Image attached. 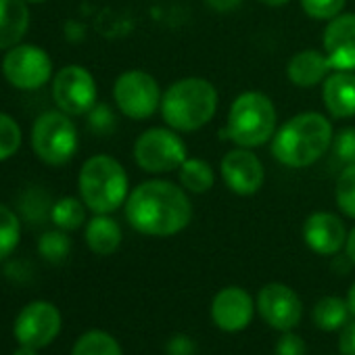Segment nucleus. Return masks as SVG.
<instances>
[{
    "label": "nucleus",
    "instance_id": "obj_1",
    "mask_svg": "<svg viewBox=\"0 0 355 355\" xmlns=\"http://www.w3.org/2000/svg\"><path fill=\"white\" fill-rule=\"evenodd\" d=\"M128 224L144 236H173L193 220L189 193L169 180H146L130 191L125 201Z\"/></svg>",
    "mask_w": 355,
    "mask_h": 355
},
{
    "label": "nucleus",
    "instance_id": "obj_2",
    "mask_svg": "<svg viewBox=\"0 0 355 355\" xmlns=\"http://www.w3.org/2000/svg\"><path fill=\"white\" fill-rule=\"evenodd\" d=\"M334 128L318 111H303L282 123L270 140L272 155L278 163L303 169L313 165L332 146Z\"/></svg>",
    "mask_w": 355,
    "mask_h": 355
},
{
    "label": "nucleus",
    "instance_id": "obj_3",
    "mask_svg": "<svg viewBox=\"0 0 355 355\" xmlns=\"http://www.w3.org/2000/svg\"><path fill=\"white\" fill-rule=\"evenodd\" d=\"M218 90L205 78H182L161 96V117L175 132H197L218 113Z\"/></svg>",
    "mask_w": 355,
    "mask_h": 355
},
{
    "label": "nucleus",
    "instance_id": "obj_4",
    "mask_svg": "<svg viewBox=\"0 0 355 355\" xmlns=\"http://www.w3.org/2000/svg\"><path fill=\"white\" fill-rule=\"evenodd\" d=\"M80 199L92 214H113L125 205L130 180L123 165L111 155H94L84 161L78 175Z\"/></svg>",
    "mask_w": 355,
    "mask_h": 355
},
{
    "label": "nucleus",
    "instance_id": "obj_5",
    "mask_svg": "<svg viewBox=\"0 0 355 355\" xmlns=\"http://www.w3.org/2000/svg\"><path fill=\"white\" fill-rule=\"evenodd\" d=\"M276 119L278 113L272 98L263 92L247 90L232 101L222 136L236 146L257 148L276 134Z\"/></svg>",
    "mask_w": 355,
    "mask_h": 355
},
{
    "label": "nucleus",
    "instance_id": "obj_6",
    "mask_svg": "<svg viewBox=\"0 0 355 355\" xmlns=\"http://www.w3.org/2000/svg\"><path fill=\"white\" fill-rule=\"evenodd\" d=\"M71 115L59 111L42 113L32 128V148L46 165H65L78 150V128L69 119Z\"/></svg>",
    "mask_w": 355,
    "mask_h": 355
},
{
    "label": "nucleus",
    "instance_id": "obj_7",
    "mask_svg": "<svg viewBox=\"0 0 355 355\" xmlns=\"http://www.w3.org/2000/svg\"><path fill=\"white\" fill-rule=\"evenodd\" d=\"M189 148L180 132L167 128H148L134 142V161L146 173H169L180 169Z\"/></svg>",
    "mask_w": 355,
    "mask_h": 355
},
{
    "label": "nucleus",
    "instance_id": "obj_8",
    "mask_svg": "<svg viewBox=\"0 0 355 355\" xmlns=\"http://www.w3.org/2000/svg\"><path fill=\"white\" fill-rule=\"evenodd\" d=\"M161 96L159 82L144 69L123 71L113 84V101L117 109L134 121L153 117L161 107Z\"/></svg>",
    "mask_w": 355,
    "mask_h": 355
},
{
    "label": "nucleus",
    "instance_id": "obj_9",
    "mask_svg": "<svg viewBox=\"0 0 355 355\" xmlns=\"http://www.w3.org/2000/svg\"><path fill=\"white\" fill-rule=\"evenodd\" d=\"M3 76L17 90H38L51 80L53 61L36 44H17L3 59Z\"/></svg>",
    "mask_w": 355,
    "mask_h": 355
},
{
    "label": "nucleus",
    "instance_id": "obj_10",
    "mask_svg": "<svg viewBox=\"0 0 355 355\" xmlns=\"http://www.w3.org/2000/svg\"><path fill=\"white\" fill-rule=\"evenodd\" d=\"M96 80L82 65H65L53 78V98L67 115H86L96 105Z\"/></svg>",
    "mask_w": 355,
    "mask_h": 355
},
{
    "label": "nucleus",
    "instance_id": "obj_11",
    "mask_svg": "<svg viewBox=\"0 0 355 355\" xmlns=\"http://www.w3.org/2000/svg\"><path fill=\"white\" fill-rule=\"evenodd\" d=\"M61 311L49 301H32L26 305L13 326L19 345H30L42 349L51 345L61 332Z\"/></svg>",
    "mask_w": 355,
    "mask_h": 355
},
{
    "label": "nucleus",
    "instance_id": "obj_12",
    "mask_svg": "<svg viewBox=\"0 0 355 355\" xmlns=\"http://www.w3.org/2000/svg\"><path fill=\"white\" fill-rule=\"evenodd\" d=\"M222 180L230 193L239 197H251L261 191L266 182V167L253 148L236 146L222 157L220 163Z\"/></svg>",
    "mask_w": 355,
    "mask_h": 355
},
{
    "label": "nucleus",
    "instance_id": "obj_13",
    "mask_svg": "<svg viewBox=\"0 0 355 355\" xmlns=\"http://www.w3.org/2000/svg\"><path fill=\"white\" fill-rule=\"evenodd\" d=\"M257 311L266 324L280 332H286L301 322L303 303L291 286L270 282L257 295Z\"/></svg>",
    "mask_w": 355,
    "mask_h": 355
},
{
    "label": "nucleus",
    "instance_id": "obj_14",
    "mask_svg": "<svg viewBox=\"0 0 355 355\" xmlns=\"http://www.w3.org/2000/svg\"><path fill=\"white\" fill-rule=\"evenodd\" d=\"M214 324L224 332H241L253 320V299L241 286L222 288L211 301Z\"/></svg>",
    "mask_w": 355,
    "mask_h": 355
},
{
    "label": "nucleus",
    "instance_id": "obj_15",
    "mask_svg": "<svg viewBox=\"0 0 355 355\" xmlns=\"http://www.w3.org/2000/svg\"><path fill=\"white\" fill-rule=\"evenodd\" d=\"M347 234L349 232L345 230L343 220L330 211H313L303 224L305 245L324 257L336 255L340 249H345Z\"/></svg>",
    "mask_w": 355,
    "mask_h": 355
},
{
    "label": "nucleus",
    "instance_id": "obj_16",
    "mask_svg": "<svg viewBox=\"0 0 355 355\" xmlns=\"http://www.w3.org/2000/svg\"><path fill=\"white\" fill-rule=\"evenodd\" d=\"M322 44L334 69L355 71V13H340L330 19Z\"/></svg>",
    "mask_w": 355,
    "mask_h": 355
},
{
    "label": "nucleus",
    "instance_id": "obj_17",
    "mask_svg": "<svg viewBox=\"0 0 355 355\" xmlns=\"http://www.w3.org/2000/svg\"><path fill=\"white\" fill-rule=\"evenodd\" d=\"M322 101L330 117H355V71L334 69L322 84Z\"/></svg>",
    "mask_w": 355,
    "mask_h": 355
},
{
    "label": "nucleus",
    "instance_id": "obj_18",
    "mask_svg": "<svg viewBox=\"0 0 355 355\" xmlns=\"http://www.w3.org/2000/svg\"><path fill=\"white\" fill-rule=\"evenodd\" d=\"M334 71L326 53L315 49L299 51L291 57L286 65V76L297 88H315L324 84V80Z\"/></svg>",
    "mask_w": 355,
    "mask_h": 355
},
{
    "label": "nucleus",
    "instance_id": "obj_19",
    "mask_svg": "<svg viewBox=\"0 0 355 355\" xmlns=\"http://www.w3.org/2000/svg\"><path fill=\"white\" fill-rule=\"evenodd\" d=\"M30 28V9L26 0H0V51L21 42Z\"/></svg>",
    "mask_w": 355,
    "mask_h": 355
},
{
    "label": "nucleus",
    "instance_id": "obj_20",
    "mask_svg": "<svg viewBox=\"0 0 355 355\" xmlns=\"http://www.w3.org/2000/svg\"><path fill=\"white\" fill-rule=\"evenodd\" d=\"M86 245L96 255H113L121 245V228L109 214H94L86 224Z\"/></svg>",
    "mask_w": 355,
    "mask_h": 355
},
{
    "label": "nucleus",
    "instance_id": "obj_21",
    "mask_svg": "<svg viewBox=\"0 0 355 355\" xmlns=\"http://www.w3.org/2000/svg\"><path fill=\"white\" fill-rule=\"evenodd\" d=\"M178 175H180V187L195 195L209 193L216 184V169L209 161L199 157H187V161L178 169Z\"/></svg>",
    "mask_w": 355,
    "mask_h": 355
},
{
    "label": "nucleus",
    "instance_id": "obj_22",
    "mask_svg": "<svg viewBox=\"0 0 355 355\" xmlns=\"http://www.w3.org/2000/svg\"><path fill=\"white\" fill-rule=\"evenodd\" d=\"M349 305H347V299H340V297H334V295H328V297H322L315 305H313V311H311V318H313V324L324 330V332H334V330H340L347 320H349Z\"/></svg>",
    "mask_w": 355,
    "mask_h": 355
},
{
    "label": "nucleus",
    "instance_id": "obj_23",
    "mask_svg": "<svg viewBox=\"0 0 355 355\" xmlns=\"http://www.w3.org/2000/svg\"><path fill=\"white\" fill-rule=\"evenodd\" d=\"M86 205L82 199H76V197H63L59 201L53 203V209H51V220L53 224L59 228V230H65V232H71V230H78L84 222H86Z\"/></svg>",
    "mask_w": 355,
    "mask_h": 355
},
{
    "label": "nucleus",
    "instance_id": "obj_24",
    "mask_svg": "<svg viewBox=\"0 0 355 355\" xmlns=\"http://www.w3.org/2000/svg\"><path fill=\"white\" fill-rule=\"evenodd\" d=\"M71 355H123V351L117 338L111 336L109 332L90 330L76 340Z\"/></svg>",
    "mask_w": 355,
    "mask_h": 355
},
{
    "label": "nucleus",
    "instance_id": "obj_25",
    "mask_svg": "<svg viewBox=\"0 0 355 355\" xmlns=\"http://www.w3.org/2000/svg\"><path fill=\"white\" fill-rule=\"evenodd\" d=\"M19 239H21V222L17 214L7 205H0V261L11 257V253L19 245Z\"/></svg>",
    "mask_w": 355,
    "mask_h": 355
},
{
    "label": "nucleus",
    "instance_id": "obj_26",
    "mask_svg": "<svg viewBox=\"0 0 355 355\" xmlns=\"http://www.w3.org/2000/svg\"><path fill=\"white\" fill-rule=\"evenodd\" d=\"M38 253L51 263H63L71 253V241L65 230H49L38 239Z\"/></svg>",
    "mask_w": 355,
    "mask_h": 355
},
{
    "label": "nucleus",
    "instance_id": "obj_27",
    "mask_svg": "<svg viewBox=\"0 0 355 355\" xmlns=\"http://www.w3.org/2000/svg\"><path fill=\"white\" fill-rule=\"evenodd\" d=\"M334 199L338 209L355 220V163L345 165V169L336 178V189H334Z\"/></svg>",
    "mask_w": 355,
    "mask_h": 355
},
{
    "label": "nucleus",
    "instance_id": "obj_28",
    "mask_svg": "<svg viewBox=\"0 0 355 355\" xmlns=\"http://www.w3.org/2000/svg\"><path fill=\"white\" fill-rule=\"evenodd\" d=\"M19 209H21V216L28 222L38 224V222L46 220V216H51L53 205H51V199H49L46 193H42L38 189H30V191L24 193V197L19 201Z\"/></svg>",
    "mask_w": 355,
    "mask_h": 355
},
{
    "label": "nucleus",
    "instance_id": "obj_29",
    "mask_svg": "<svg viewBox=\"0 0 355 355\" xmlns=\"http://www.w3.org/2000/svg\"><path fill=\"white\" fill-rule=\"evenodd\" d=\"M21 146V128L19 123L7 115L0 113V161L11 159Z\"/></svg>",
    "mask_w": 355,
    "mask_h": 355
},
{
    "label": "nucleus",
    "instance_id": "obj_30",
    "mask_svg": "<svg viewBox=\"0 0 355 355\" xmlns=\"http://www.w3.org/2000/svg\"><path fill=\"white\" fill-rule=\"evenodd\" d=\"M347 0H301V9L309 19L330 21L343 13Z\"/></svg>",
    "mask_w": 355,
    "mask_h": 355
},
{
    "label": "nucleus",
    "instance_id": "obj_31",
    "mask_svg": "<svg viewBox=\"0 0 355 355\" xmlns=\"http://www.w3.org/2000/svg\"><path fill=\"white\" fill-rule=\"evenodd\" d=\"M330 148L345 165L355 163V128H343L340 132H336Z\"/></svg>",
    "mask_w": 355,
    "mask_h": 355
},
{
    "label": "nucleus",
    "instance_id": "obj_32",
    "mask_svg": "<svg viewBox=\"0 0 355 355\" xmlns=\"http://www.w3.org/2000/svg\"><path fill=\"white\" fill-rule=\"evenodd\" d=\"M88 125L90 130H94L96 134H109L115 130V113L111 111L109 105H101L96 103L90 111H88Z\"/></svg>",
    "mask_w": 355,
    "mask_h": 355
},
{
    "label": "nucleus",
    "instance_id": "obj_33",
    "mask_svg": "<svg viewBox=\"0 0 355 355\" xmlns=\"http://www.w3.org/2000/svg\"><path fill=\"white\" fill-rule=\"evenodd\" d=\"M305 353H307L305 340L291 330H286L276 343V355H305Z\"/></svg>",
    "mask_w": 355,
    "mask_h": 355
},
{
    "label": "nucleus",
    "instance_id": "obj_34",
    "mask_svg": "<svg viewBox=\"0 0 355 355\" xmlns=\"http://www.w3.org/2000/svg\"><path fill=\"white\" fill-rule=\"evenodd\" d=\"M195 353H197L195 340L184 334H178L167 343V355H195Z\"/></svg>",
    "mask_w": 355,
    "mask_h": 355
},
{
    "label": "nucleus",
    "instance_id": "obj_35",
    "mask_svg": "<svg viewBox=\"0 0 355 355\" xmlns=\"http://www.w3.org/2000/svg\"><path fill=\"white\" fill-rule=\"evenodd\" d=\"M340 355H355V322H347L338 334Z\"/></svg>",
    "mask_w": 355,
    "mask_h": 355
},
{
    "label": "nucleus",
    "instance_id": "obj_36",
    "mask_svg": "<svg viewBox=\"0 0 355 355\" xmlns=\"http://www.w3.org/2000/svg\"><path fill=\"white\" fill-rule=\"evenodd\" d=\"M205 3H207L214 11L228 13V11H234L236 7H241V5H243V0H205Z\"/></svg>",
    "mask_w": 355,
    "mask_h": 355
},
{
    "label": "nucleus",
    "instance_id": "obj_37",
    "mask_svg": "<svg viewBox=\"0 0 355 355\" xmlns=\"http://www.w3.org/2000/svg\"><path fill=\"white\" fill-rule=\"evenodd\" d=\"M345 253L347 257L355 263V226L351 228V232L347 234V243H345Z\"/></svg>",
    "mask_w": 355,
    "mask_h": 355
},
{
    "label": "nucleus",
    "instance_id": "obj_38",
    "mask_svg": "<svg viewBox=\"0 0 355 355\" xmlns=\"http://www.w3.org/2000/svg\"><path fill=\"white\" fill-rule=\"evenodd\" d=\"M347 305H349L351 315L355 318V282L351 284V288H349V293H347Z\"/></svg>",
    "mask_w": 355,
    "mask_h": 355
},
{
    "label": "nucleus",
    "instance_id": "obj_39",
    "mask_svg": "<svg viewBox=\"0 0 355 355\" xmlns=\"http://www.w3.org/2000/svg\"><path fill=\"white\" fill-rule=\"evenodd\" d=\"M13 355H38V349L36 347H30V345H19Z\"/></svg>",
    "mask_w": 355,
    "mask_h": 355
},
{
    "label": "nucleus",
    "instance_id": "obj_40",
    "mask_svg": "<svg viewBox=\"0 0 355 355\" xmlns=\"http://www.w3.org/2000/svg\"><path fill=\"white\" fill-rule=\"evenodd\" d=\"M259 3L266 5V7H272V9H280V7L288 5L291 0H259Z\"/></svg>",
    "mask_w": 355,
    "mask_h": 355
},
{
    "label": "nucleus",
    "instance_id": "obj_41",
    "mask_svg": "<svg viewBox=\"0 0 355 355\" xmlns=\"http://www.w3.org/2000/svg\"><path fill=\"white\" fill-rule=\"evenodd\" d=\"M28 5H40V3H44V0H26Z\"/></svg>",
    "mask_w": 355,
    "mask_h": 355
}]
</instances>
